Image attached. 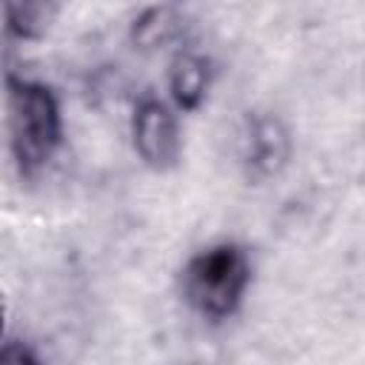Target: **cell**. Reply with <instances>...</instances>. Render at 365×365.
Here are the masks:
<instances>
[{"mask_svg": "<svg viewBox=\"0 0 365 365\" xmlns=\"http://www.w3.org/2000/svg\"><path fill=\"white\" fill-rule=\"evenodd\" d=\"M6 131L11 157L23 171L40 168L57 148L63 117L54 91L37 80L6 77Z\"/></svg>", "mask_w": 365, "mask_h": 365, "instance_id": "cell-1", "label": "cell"}, {"mask_svg": "<svg viewBox=\"0 0 365 365\" xmlns=\"http://www.w3.org/2000/svg\"><path fill=\"white\" fill-rule=\"evenodd\" d=\"M248 282V254L234 242H220L194 254L182 271V294L188 305L208 319H222L234 314L242 302Z\"/></svg>", "mask_w": 365, "mask_h": 365, "instance_id": "cell-2", "label": "cell"}, {"mask_svg": "<svg viewBox=\"0 0 365 365\" xmlns=\"http://www.w3.org/2000/svg\"><path fill=\"white\" fill-rule=\"evenodd\" d=\"M131 140L137 157L148 168H171L180 154V125L171 106L157 97H143L131 114Z\"/></svg>", "mask_w": 365, "mask_h": 365, "instance_id": "cell-3", "label": "cell"}, {"mask_svg": "<svg viewBox=\"0 0 365 365\" xmlns=\"http://www.w3.org/2000/svg\"><path fill=\"white\" fill-rule=\"evenodd\" d=\"M291 154V137L282 120L274 114H254L248 117L242 137H240V157L251 177H274L282 171Z\"/></svg>", "mask_w": 365, "mask_h": 365, "instance_id": "cell-4", "label": "cell"}, {"mask_svg": "<svg viewBox=\"0 0 365 365\" xmlns=\"http://www.w3.org/2000/svg\"><path fill=\"white\" fill-rule=\"evenodd\" d=\"M211 86V66L197 51H180L174 54L168 66V94L171 103L180 111H194L205 100Z\"/></svg>", "mask_w": 365, "mask_h": 365, "instance_id": "cell-5", "label": "cell"}, {"mask_svg": "<svg viewBox=\"0 0 365 365\" xmlns=\"http://www.w3.org/2000/svg\"><path fill=\"white\" fill-rule=\"evenodd\" d=\"M185 31V17L174 6H148L131 23V43L140 51H157L177 43Z\"/></svg>", "mask_w": 365, "mask_h": 365, "instance_id": "cell-6", "label": "cell"}, {"mask_svg": "<svg viewBox=\"0 0 365 365\" xmlns=\"http://www.w3.org/2000/svg\"><path fill=\"white\" fill-rule=\"evenodd\" d=\"M54 17L51 3H9L6 6V34L17 40L40 37Z\"/></svg>", "mask_w": 365, "mask_h": 365, "instance_id": "cell-7", "label": "cell"}, {"mask_svg": "<svg viewBox=\"0 0 365 365\" xmlns=\"http://www.w3.org/2000/svg\"><path fill=\"white\" fill-rule=\"evenodd\" d=\"M0 365H40V359L23 339H6L0 351Z\"/></svg>", "mask_w": 365, "mask_h": 365, "instance_id": "cell-8", "label": "cell"}]
</instances>
